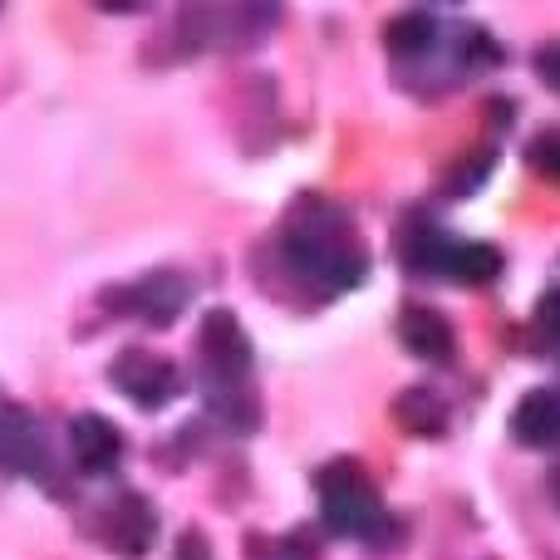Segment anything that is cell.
Listing matches in <instances>:
<instances>
[{"mask_svg": "<svg viewBox=\"0 0 560 560\" xmlns=\"http://www.w3.org/2000/svg\"><path fill=\"white\" fill-rule=\"evenodd\" d=\"M526 163L536 167V173L546 177V183H560V133H536L532 148H526Z\"/></svg>", "mask_w": 560, "mask_h": 560, "instance_id": "15", "label": "cell"}, {"mask_svg": "<svg viewBox=\"0 0 560 560\" xmlns=\"http://www.w3.org/2000/svg\"><path fill=\"white\" fill-rule=\"evenodd\" d=\"M197 349L207 364V384H226V388H246L256 364L252 335L242 329V319L232 310H207L202 329H197Z\"/></svg>", "mask_w": 560, "mask_h": 560, "instance_id": "3", "label": "cell"}, {"mask_svg": "<svg viewBox=\"0 0 560 560\" xmlns=\"http://www.w3.org/2000/svg\"><path fill=\"white\" fill-rule=\"evenodd\" d=\"M512 438L522 447H560V394L556 388H532L512 408Z\"/></svg>", "mask_w": 560, "mask_h": 560, "instance_id": "11", "label": "cell"}, {"mask_svg": "<svg viewBox=\"0 0 560 560\" xmlns=\"http://www.w3.org/2000/svg\"><path fill=\"white\" fill-rule=\"evenodd\" d=\"M173 560H217V556H212V546H207V536L197 532V526H187V532L177 536Z\"/></svg>", "mask_w": 560, "mask_h": 560, "instance_id": "17", "label": "cell"}, {"mask_svg": "<svg viewBox=\"0 0 560 560\" xmlns=\"http://www.w3.org/2000/svg\"><path fill=\"white\" fill-rule=\"evenodd\" d=\"M276 10H252V5H202L183 15V35L197 39V49H232L261 35L271 25Z\"/></svg>", "mask_w": 560, "mask_h": 560, "instance_id": "8", "label": "cell"}, {"mask_svg": "<svg viewBox=\"0 0 560 560\" xmlns=\"http://www.w3.org/2000/svg\"><path fill=\"white\" fill-rule=\"evenodd\" d=\"M98 536L118 560H143L158 541V512L143 492H118L98 516Z\"/></svg>", "mask_w": 560, "mask_h": 560, "instance_id": "6", "label": "cell"}, {"mask_svg": "<svg viewBox=\"0 0 560 560\" xmlns=\"http://www.w3.org/2000/svg\"><path fill=\"white\" fill-rule=\"evenodd\" d=\"M556 497H560V477H556Z\"/></svg>", "mask_w": 560, "mask_h": 560, "instance_id": "19", "label": "cell"}, {"mask_svg": "<svg viewBox=\"0 0 560 560\" xmlns=\"http://www.w3.org/2000/svg\"><path fill=\"white\" fill-rule=\"evenodd\" d=\"M398 339H404L408 354L428 359V364H447L457 354V335L433 305H408L398 315Z\"/></svg>", "mask_w": 560, "mask_h": 560, "instance_id": "10", "label": "cell"}, {"mask_svg": "<svg viewBox=\"0 0 560 560\" xmlns=\"http://www.w3.org/2000/svg\"><path fill=\"white\" fill-rule=\"evenodd\" d=\"M502 276V252L487 242H457L447 256V280H463V285H487V280Z\"/></svg>", "mask_w": 560, "mask_h": 560, "instance_id": "14", "label": "cell"}, {"mask_svg": "<svg viewBox=\"0 0 560 560\" xmlns=\"http://www.w3.org/2000/svg\"><path fill=\"white\" fill-rule=\"evenodd\" d=\"M108 378H114L118 394L133 408H143V413H158V408H167L183 394V369H177L173 359L153 354V349H124V354L114 359V369H108Z\"/></svg>", "mask_w": 560, "mask_h": 560, "instance_id": "4", "label": "cell"}, {"mask_svg": "<svg viewBox=\"0 0 560 560\" xmlns=\"http://www.w3.org/2000/svg\"><path fill=\"white\" fill-rule=\"evenodd\" d=\"M319 512H325V526L335 536H354V541H374L384 532L388 512L378 502L374 482L364 477V467L354 457H339V463L319 467Z\"/></svg>", "mask_w": 560, "mask_h": 560, "instance_id": "2", "label": "cell"}, {"mask_svg": "<svg viewBox=\"0 0 560 560\" xmlns=\"http://www.w3.org/2000/svg\"><path fill=\"white\" fill-rule=\"evenodd\" d=\"M536 69H541V79L560 94V39H556V45H546L541 55H536Z\"/></svg>", "mask_w": 560, "mask_h": 560, "instance_id": "18", "label": "cell"}, {"mask_svg": "<svg viewBox=\"0 0 560 560\" xmlns=\"http://www.w3.org/2000/svg\"><path fill=\"white\" fill-rule=\"evenodd\" d=\"M280 256L305 285H315L319 295H345L359 280L369 276V252L359 242L349 212L305 197L295 212L285 217V232H280Z\"/></svg>", "mask_w": 560, "mask_h": 560, "instance_id": "1", "label": "cell"}, {"mask_svg": "<svg viewBox=\"0 0 560 560\" xmlns=\"http://www.w3.org/2000/svg\"><path fill=\"white\" fill-rule=\"evenodd\" d=\"M108 305L124 310L128 319H143V325H153V329H167L187 305H192V285H187V276H177V271H153V276H138L133 285L114 290Z\"/></svg>", "mask_w": 560, "mask_h": 560, "instance_id": "5", "label": "cell"}, {"mask_svg": "<svg viewBox=\"0 0 560 560\" xmlns=\"http://www.w3.org/2000/svg\"><path fill=\"white\" fill-rule=\"evenodd\" d=\"M69 457L84 477H108L124 463V433L104 413H74L69 418Z\"/></svg>", "mask_w": 560, "mask_h": 560, "instance_id": "9", "label": "cell"}, {"mask_svg": "<svg viewBox=\"0 0 560 560\" xmlns=\"http://www.w3.org/2000/svg\"><path fill=\"white\" fill-rule=\"evenodd\" d=\"M433 39H438V20L428 15V10H404V15H394L384 30L388 55H398V59H423L428 49H433Z\"/></svg>", "mask_w": 560, "mask_h": 560, "instance_id": "13", "label": "cell"}, {"mask_svg": "<svg viewBox=\"0 0 560 560\" xmlns=\"http://www.w3.org/2000/svg\"><path fill=\"white\" fill-rule=\"evenodd\" d=\"M49 438L39 418L20 404H0V472L5 477H45Z\"/></svg>", "mask_w": 560, "mask_h": 560, "instance_id": "7", "label": "cell"}, {"mask_svg": "<svg viewBox=\"0 0 560 560\" xmlns=\"http://www.w3.org/2000/svg\"><path fill=\"white\" fill-rule=\"evenodd\" d=\"M536 329H541L551 345H560V285L536 300Z\"/></svg>", "mask_w": 560, "mask_h": 560, "instance_id": "16", "label": "cell"}, {"mask_svg": "<svg viewBox=\"0 0 560 560\" xmlns=\"http://www.w3.org/2000/svg\"><path fill=\"white\" fill-rule=\"evenodd\" d=\"M394 423L404 433H418V438H443L447 428V404L433 394V388H404L394 398Z\"/></svg>", "mask_w": 560, "mask_h": 560, "instance_id": "12", "label": "cell"}]
</instances>
